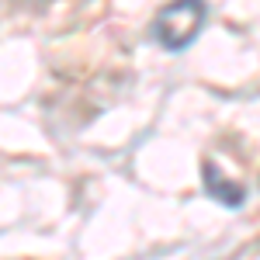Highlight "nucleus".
<instances>
[{
  "label": "nucleus",
  "instance_id": "obj_1",
  "mask_svg": "<svg viewBox=\"0 0 260 260\" xmlns=\"http://www.w3.org/2000/svg\"><path fill=\"white\" fill-rule=\"evenodd\" d=\"M201 24H205V4H170L163 7L156 21H153V39L160 42L163 49H184L198 39Z\"/></svg>",
  "mask_w": 260,
  "mask_h": 260
},
{
  "label": "nucleus",
  "instance_id": "obj_2",
  "mask_svg": "<svg viewBox=\"0 0 260 260\" xmlns=\"http://www.w3.org/2000/svg\"><path fill=\"white\" fill-rule=\"evenodd\" d=\"M201 180H205V191L212 198H219L222 205H243V184L229 180L215 163H205L201 167Z\"/></svg>",
  "mask_w": 260,
  "mask_h": 260
}]
</instances>
